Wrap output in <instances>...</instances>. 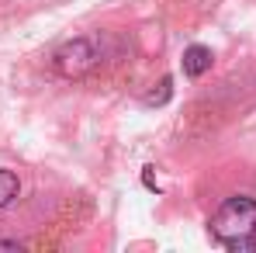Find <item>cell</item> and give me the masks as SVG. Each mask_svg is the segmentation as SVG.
Returning a JSON list of instances; mask_svg holds the SVG:
<instances>
[{
  "instance_id": "cell-1",
  "label": "cell",
  "mask_w": 256,
  "mask_h": 253,
  "mask_svg": "<svg viewBox=\"0 0 256 253\" xmlns=\"http://www.w3.org/2000/svg\"><path fill=\"white\" fill-rule=\"evenodd\" d=\"M212 239L228 253H256V198H225L208 222Z\"/></svg>"
},
{
  "instance_id": "cell-2",
  "label": "cell",
  "mask_w": 256,
  "mask_h": 253,
  "mask_svg": "<svg viewBox=\"0 0 256 253\" xmlns=\"http://www.w3.org/2000/svg\"><path fill=\"white\" fill-rule=\"evenodd\" d=\"M97 45L90 42V39H73V42L59 45L56 49V56H52V66H56V73L59 77H66V80H80L86 77L94 66H97Z\"/></svg>"
},
{
  "instance_id": "cell-3",
  "label": "cell",
  "mask_w": 256,
  "mask_h": 253,
  "mask_svg": "<svg viewBox=\"0 0 256 253\" xmlns=\"http://www.w3.org/2000/svg\"><path fill=\"white\" fill-rule=\"evenodd\" d=\"M214 56L208 45H190V49H184V73L187 77H204L208 70H212Z\"/></svg>"
},
{
  "instance_id": "cell-4",
  "label": "cell",
  "mask_w": 256,
  "mask_h": 253,
  "mask_svg": "<svg viewBox=\"0 0 256 253\" xmlns=\"http://www.w3.org/2000/svg\"><path fill=\"white\" fill-rule=\"evenodd\" d=\"M18 194H21V180H18V173L0 170V208H10V205L18 201Z\"/></svg>"
},
{
  "instance_id": "cell-5",
  "label": "cell",
  "mask_w": 256,
  "mask_h": 253,
  "mask_svg": "<svg viewBox=\"0 0 256 253\" xmlns=\"http://www.w3.org/2000/svg\"><path fill=\"white\" fill-rule=\"evenodd\" d=\"M170 94H173V80H170V77H163V80H160V90L146 94V104H166Z\"/></svg>"
},
{
  "instance_id": "cell-6",
  "label": "cell",
  "mask_w": 256,
  "mask_h": 253,
  "mask_svg": "<svg viewBox=\"0 0 256 253\" xmlns=\"http://www.w3.org/2000/svg\"><path fill=\"white\" fill-rule=\"evenodd\" d=\"M0 250H24V246H21V243H18V239H0Z\"/></svg>"
},
{
  "instance_id": "cell-7",
  "label": "cell",
  "mask_w": 256,
  "mask_h": 253,
  "mask_svg": "<svg viewBox=\"0 0 256 253\" xmlns=\"http://www.w3.org/2000/svg\"><path fill=\"white\" fill-rule=\"evenodd\" d=\"M142 180H146V187H149V191H160V187H156V180H152V167H146Z\"/></svg>"
}]
</instances>
